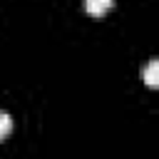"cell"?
Returning a JSON list of instances; mask_svg holds the SVG:
<instances>
[{
	"mask_svg": "<svg viewBox=\"0 0 159 159\" xmlns=\"http://www.w3.org/2000/svg\"><path fill=\"white\" fill-rule=\"evenodd\" d=\"M144 82L147 87H157L159 84V60H152L144 70Z\"/></svg>",
	"mask_w": 159,
	"mask_h": 159,
	"instance_id": "cell-2",
	"label": "cell"
},
{
	"mask_svg": "<svg viewBox=\"0 0 159 159\" xmlns=\"http://www.w3.org/2000/svg\"><path fill=\"white\" fill-rule=\"evenodd\" d=\"M10 129H12V119H10V114H7V112H0V142L10 134Z\"/></svg>",
	"mask_w": 159,
	"mask_h": 159,
	"instance_id": "cell-3",
	"label": "cell"
},
{
	"mask_svg": "<svg viewBox=\"0 0 159 159\" xmlns=\"http://www.w3.org/2000/svg\"><path fill=\"white\" fill-rule=\"evenodd\" d=\"M114 5V0H84V10L92 17H102L104 12H109Z\"/></svg>",
	"mask_w": 159,
	"mask_h": 159,
	"instance_id": "cell-1",
	"label": "cell"
}]
</instances>
